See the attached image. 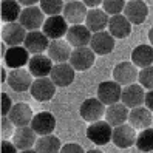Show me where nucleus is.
I'll use <instances>...</instances> for the list:
<instances>
[{
  "instance_id": "f257e3e1",
  "label": "nucleus",
  "mask_w": 153,
  "mask_h": 153,
  "mask_svg": "<svg viewBox=\"0 0 153 153\" xmlns=\"http://www.w3.org/2000/svg\"><path fill=\"white\" fill-rule=\"evenodd\" d=\"M113 127L107 121L91 122L87 128V138L96 146H105L111 141Z\"/></svg>"
},
{
  "instance_id": "f03ea898",
  "label": "nucleus",
  "mask_w": 153,
  "mask_h": 153,
  "mask_svg": "<svg viewBox=\"0 0 153 153\" xmlns=\"http://www.w3.org/2000/svg\"><path fill=\"white\" fill-rule=\"evenodd\" d=\"M45 13L42 11L40 6H26L25 10H22V14L19 17L20 25L26 31H36L43 26L45 23Z\"/></svg>"
},
{
  "instance_id": "7ed1b4c3",
  "label": "nucleus",
  "mask_w": 153,
  "mask_h": 153,
  "mask_svg": "<svg viewBox=\"0 0 153 153\" xmlns=\"http://www.w3.org/2000/svg\"><path fill=\"white\" fill-rule=\"evenodd\" d=\"M122 96V85H119L116 80H104L97 87V99L104 105H113L116 102H121Z\"/></svg>"
},
{
  "instance_id": "20e7f679",
  "label": "nucleus",
  "mask_w": 153,
  "mask_h": 153,
  "mask_svg": "<svg viewBox=\"0 0 153 153\" xmlns=\"http://www.w3.org/2000/svg\"><path fill=\"white\" fill-rule=\"evenodd\" d=\"M30 91L36 101L47 102V101H51L53 96L56 94V84L50 77H36Z\"/></svg>"
},
{
  "instance_id": "39448f33",
  "label": "nucleus",
  "mask_w": 153,
  "mask_h": 153,
  "mask_svg": "<svg viewBox=\"0 0 153 153\" xmlns=\"http://www.w3.org/2000/svg\"><path fill=\"white\" fill-rule=\"evenodd\" d=\"M68 28H70L68 22L65 20L64 16H50L45 20L42 31L47 34V37L50 40H57V39H62L64 36H67Z\"/></svg>"
},
{
  "instance_id": "423d86ee",
  "label": "nucleus",
  "mask_w": 153,
  "mask_h": 153,
  "mask_svg": "<svg viewBox=\"0 0 153 153\" xmlns=\"http://www.w3.org/2000/svg\"><path fill=\"white\" fill-rule=\"evenodd\" d=\"M138 77H139V71L133 62H121L113 70V80H116L122 87L134 84Z\"/></svg>"
},
{
  "instance_id": "0eeeda50",
  "label": "nucleus",
  "mask_w": 153,
  "mask_h": 153,
  "mask_svg": "<svg viewBox=\"0 0 153 153\" xmlns=\"http://www.w3.org/2000/svg\"><path fill=\"white\" fill-rule=\"evenodd\" d=\"M33 74L30 70L25 68H16L11 70L10 74H8V84L10 87L17 93H23V91H30V88L33 85Z\"/></svg>"
},
{
  "instance_id": "6e6552de",
  "label": "nucleus",
  "mask_w": 153,
  "mask_h": 153,
  "mask_svg": "<svg viewBox=\"0 0 153 153\" xmlns=\"http://www.w3.org/2000/svg\"><path fill=\"white\" fill-rule=\"evenodd\" d=\"M79 111H80V116H82L84 121L91 124V122L102 119V116L105 114V105L97 97H88L80 104Z\"/></svg>"
},
{
  "instance_id": "1a4fd4ad",
  "label": "nucleus",
  "mask_w": 153,
  "mask_h": 153,
  "mask_svg": "<svg viewBox=\"0 0 153 153\" xmlns=\"http://www.w3.org/2000/svg\"><path fill=\"white\" fill-rule=\"evenodd\" d=\"M94 59H96V53L91 48L80 47V48L73 50V53L70 56V64L77 71H87L88 68L93 67Z\"/></svg>"
},
{
  "instance_id": "9d476101",
  "label": "nucleus",
  "mask_w": 153,
  "mask_h": 153,
  "mask_svg": "<svg viewBox=\"0 0 153 153\" xmlns=\"http://www.w3.org/2000/svg\"><path fill=\"white\" fill-rule=\"evenodd\" d=\"M136 138H138V134L130 124H122V125H118V127H113L111 142L116 147L128 149L133 144H136Z\"/></svg>"
},
{
  "instance_id": "9b49d317",
  "label": "nucleus",
  "mask_w": 153,
  "mask_h": 153,
  "mask_svg": "<svg viewBox=\"0 0 153 153\" xmlns=\"http://www.w3.org/2000/svg\"><path fill=\"white\" fill-rule=\"evenodd\" d=\"M26 34L28 33L20 25V22L6 23L2 30V40H3V43L10 45V47H20L25 42Z\"/></svg>"
},
{
  "instance_id": "f8f14e48",
  "label": "nucleus",
  "mask_w": 153,
  "mask_h": 153,
  "mask_svg": "<svg viewBox=\"0 0 153 153\" xmlns=\"http://www.w3.org/2000/svg\"><path fill=\"white\" fill-rule=\"evenodd\" d=\"M122 13L130 20L131 25H141L147 19L149 8H147L146 2H142V0H128Z\"/></svg>"
},
{
  "instance_id": "ddd939ff",
  "label": "nucleus",
  "mask_w": 153,
  "mask_h": 153,
  "mask_svg": "<svg viewBox=\"0 0 153 153\" xmlns=\"http://www.w3.org/2000/svg\"><path fill=\"white\" fill-rule=\"evenodd\" d=\"M91 37L93 33L87 28V25H71L67 33V42L74 48L88 47Z\"/></svg>"
},
{
  "instance_id": "4468645a",
  "label": "nucleus",
  "mask_w": 153,
  "mask_h": 153,
  "mask_svg": "<svg viewBox=\"0 0 153 153\" xmlns=\"http://www.w3.org/2000/svg\"><path fill=\"white\" fill-rule=\"evenodd\" d=\"M50 39L47 37V34L43 31H28L25 37V42H23V47L28 50L33 54H42L43 51H47L48 47H50Z\"/></svg>"
},
{
  "instance_id": "2eb2a0df",
  "label": "nucleus",
  "mask_w": 153,
  "mask_h": 153,
  "mask_svg": "<svg viewBox=\"0 0 153 153\" xmlns=\"http://www.w3.org/2000/svg\"><path fill=\"white\" fill-rule=\"evenodd\" d=\"M87 14H88L87 5L84 2H79V0L65 3L64 13H62L65 20L71 25H82L87 19Z\"/></svg>"
},
{
  "instance_id": "dca6fc26",
  "label": "nucleus",
  "mask_w": 153,
  "mask_h": 153,
  "mask_svg": "<svg viewBox=\"0 0 153 153\" xmlns=\"http://www.w3.org/2000/svg\"><path fill=\"white\" fill-rule=\"evenodd\" d=\"M74 68L71 67L70 62H64V64H56L51 70L50 79L56 84V87H68L73 84L74 80Z\"/></svg>"
},
{
  "instance_id": "f3484780",
  "label": "nucleus",
  "mask_w": 153,
  "mask_h": 153,
  "mask_svg": "<svg viewBox=\"0 0 153 153\" xmlns=\"http://www.w3.org/2000/svg\"><path fill=\"white\" fill-rule=\"evenodd\" d=\"M31 127L40 136L53 134V131L56 128V118L50 111H40L37 114H34V118L31 121Z\"/></svg>"
},
{
  "instance_id": "a211bd4d",
  "label": "nucleus",
  "mask_w": 153,
  "mask_h": 153,
  "mask_svg": "<svg viewBox=\"0 0 153 153\" xmlns=\"http://www.w3.org/2000/svg\"><path fill=\"white\" fill-rule=\"evenodd\" d=\"M13 142L20 152L30 150L36 146V142H37V133L33 130V127H28V125H25V127H17L14 134H13Z\"/></svg>"
},
{
  "instance_id": "6ab92c4d",
  "label": "nucleus",
  "mask_w": 153,
  "mask_h": 153,
  "mask_svg": "<svg viewBox=\"0 0 153 153\" xmlns=\"http://www.w3.org/2000/svg\"><path fill=\"white\" fill-rule=\"evenodd\" d=\"M146 101V91L144 88L138 84H131L122 88V96H121V102L124 105H127L128 108H136L141 107Z\"/></svg>"
},
{
  "instance_id": "aec40b11",
  "label": "nucleus",
  "mask_w": 153,
  "mask_h": 153,
  "mask_svg": "<svg viewBox=\"0 0 153 153\" xmlns=\"http://www.w3.org/2000/svg\"><path fill=\"white\" fill-rule=\"evenodd\" d=\"M90 47H91V50L97 56L110 54V53L114 50V37L107 31L94 33L93 37H91V42H90Z\"/></svg>"
},
{
  "instance_id": "412c9836",
  "label": "nucleus",
  "mask_w": 153,
  "mask_h": 153,
  "mask_svg": "<svg viewBox=\"0 0 153 153\" xmlns=\"http://www.w3.org/2000/svg\"><path fill=\"white\" fill-rule=\"evenodd\" d=\"M30 51L25 47H10L6 50V54L3 57L6 67H10L11 70L16 68H23L30 62Z\"/></svg>"
},
{
  "instance_id": "4be33fe9",
  "label": "nucleus",
  "mask_w": 153,
  "mask_h": 153,
  "mask_svg": "<svg viewBox=\"0 0 153 153\" xmlns=\"http://www.w3.org/2000/svg\"><path fill=\"white\" fill-rule=\"evenodd\" d=\"M47 53H48V57L54 64H64V62L70 60V56L73 53V50H71V45L67 40L57 39V40L50 42V47H48Z\"/></svg>"
},
{
  "instance_id": "5701e85b",
  "label": "nucleus",
  "mask_w": 153,
  "mask_h": 153,
  "mask_svg": "<svg viewBox=\"0 0 153 153\" xmlns=\"http://www.w3.org/2000/svg\"><path fill=\"white\" fill-rule=\"evenodd\" d=\"M53 60L43 54H33L28 62V70L34 77H48L53 70Z\"/></svg>"
},
{
  "instance_id": "b1692460",
  "label": "nucleus",
  "mask_w": 153,
  "mask_h": 153,
  "mask_svg": "<svg viewBox=\"0 0 153 153\" xmlns=\"http://www.w3.org/2000/svg\"><path fill=\"white\" fill-rule=\"evenodd\" d=\"M128 121L130 125L134 130H146L150 125H153V114L147 107H136V108H131L130 114H128Z\"/></svg>"
},
{
  "instance_id": "393cba45",
  "label": "nucleus",
  "mask_w": 153,
  "mask_h": 153,
  "mask_svg": "<svg viewBox=\"0 0 153 153\" xmlns=\"http://www.w3.org/2000/svg\"><path fill=\"white\" fill-rule=\"evenodd\" d=\"M108 20H110V17L104 10L93 8V10H90L88 14H87L85 25H87V28L94 34V33H99V31H105V28H108Z\"/></svg>"
},
{
  "instance_id": "a878e982",
  "label": "nucleus",
  "mask_w": 153,
  "mask_h": 153,
  "mask_svg": "<svg viewBox=\"0 0 153 153\" xmlns=\"http://www.w3.org/2000/svg\"><path fill=\"white\" fill-rule=\"evenodd\" d=\"M108 33L114 39H125L131 33V23L124 14L111 16L108 20Z\"/></svg>"
},
{
  "instance_id": "bb28decb",
  "label": "nucleus",
  "mask_w": 153,
  "mask_h": 153,
  "mask_svg": "<svg viewBox=\"0 0 153 153\" xmlns=\"http://www.w3.org/2000/svg\"><path fill=\"white\" fill-rule=\"evenodd\" d=\"M8 118L13 121V124L16 127H25V125H30L34 114L30 105H26L23 102H17L13 105V108L8 114Z\"/></svg>"
},
{
  "instance_id": "cd10ccee",
  "label": "nucleus",
  "mask_w": 153,
  "mask_h": 153,
  "mask_svg": "<svg viewBox=\"0 0 153 153\" xmlns=\"http://www.w3.org/2000/svg\"><path fill=\"white\" fill-rule=\"evenodd\" d=\"M128 107L124 105L122 102H116L113 105H108V108L105 111V118L111 127H118V125L125 124V121H128Z\"/></svg>"
},
{
  "instance_id": "c85d7f7f",
  "label": "nucleus",
  "mask_w": 153,
  "mask_h": 153,
  "mask_svg": "<svg viewBox=\"0 0 153 153\" xmlns=\"http://www.w3.org/2000/svg\"><path fill=\"white\" fill-rule=\"evenodd\" d=\"M131 62L139 68L153 65V47L152 45H138L131 51Z\"/></svg>"
},
{
  "instance_id": "c756f323",
  "label": "nucleus",
  "mask_w": 153,
  "mask_h": 153,
  "mask_svg": "<svg viewBox=\"0 0 153 153\" xmlns=\"http://www.w3.org/2000/svg\"><path fill=\"white\" fill-rule=\"evenodd\" d=\"M34 149L37 150V153H59L62 149L60 139L54 134H47V136L37 138Z\"/></svg>"
},
{
  "instance_id": "7c9ffc66",
  "label": "nucleus",
  "mask_w": 153,
  "mask_h": 153,
  "mask_svg": "<svg viewBox=\"0 0 153 153\" xmlns=\"http://www.w3.org/2000/svg\"><path fill=\"white\" fill-rule=\"evenodd\" d=\"M2 20L5 23H13L17 22V19L20 17L22 10H20V3L17 0H2Z\"/></svg>"
},
{
  "instance_id": "2f4dec72",
  "label": "nucleus",
  "mask_w": 153,
  "mask_h": 153,
  "mask_svg": "<svg viewBox=\"0 0 153 153\" xmlns=\"http://www.w3.org/2000/svg\"><path fill=\"white\" fill-rule=\"evenodd\" d=\"M136 147L141 152H153V128L149 127L146 130H141V133L136 138Z\"/></svg>"
},
{
  "instance_id": "473e14b6",
  "label": "nucleus",
  "mask_w": 153,
  "mask_h": 153,
  "mask_svg": "<svg viewBox=\"0 0 153 153\" xmlns=\"http://www.w3.org/2000/svg\"><path fill=\"white\" fill-rule=\"evenodd\" d=\"M40 8L48 17L60 16V13H64L65 3H64V0H40Z\"/></svg>"
},
{
  "instance_id": "72a5a7b5",
  "label": "nucleus",
  "mask_w": 153,
  "mask_h": 153,
  "mask_svg": "<svg viewBox=\"0 0 153 153\" xmlns=\"http://www.w3.org/2000/svg\"><path fill=\"white\" fill-rule=\"evenodd\" d=\"M125 5H127L125 0H104L102 10L108 16H116V14H121V11H124Z\"/></svg>"
},
{
  "instance_id": "f704fd0d",
  "label": "nucleus",
  "mask_w": 153,
  "mask_h": 153,
  "mask_svg": "<svg viewBox=\"0 0 153 153\" xmlns=\"http://www.w3.org/2000/svg\"><path fill=\"white\" fill-rule=\"evenodd\" d=\"M138 80H139V85L142 88L153 90V65L146 67V68H141Z\"/></svg>"
},
{
  "instance_id": "c9c22d12",
  "label": "nucleus",
  "mask_w": 153,
  "mask_h": 153,
  "mask_svg": "<svg viewBox=\"0 0 153 153\" xmlns=\"http://www.w3.org/2000/svg\"><path fill=\"white\" fill-rule=\"evenodd\" d=\"M2 127H0V133H2V139H10L13 134H14V127L16 125L13 124V121L6 116H2Z\"/></svg>"
},
{
  "instance_id": "e433bc0d",
  "label": "nucleus",
  "mask_w": 153,
  "mask_h": 153,
  "mask_svg": "<svg viewBox=\"0 0 153 153\" xmlns=\"http://www.w3.org/2000/svg\"><path fill=\"white\" fill-rule=\"evenodd\" d=\"M59 153H85V150L82 149V146H80V144L70 142V144L62 146V149H60Z\"/></svg>"
},
{
  "instance_id": "4c0bfd02",
  "label": "nucleus",
  "mask_w": 153,
  "mask_h": 153,
  "mask_svg": "<svg viewBox=\"0 0 153 153\" xmlns=\"http://www.w3.org/2000/svg\"><path fill=\"white\" fill-rule=\"evenodd\" d=\"M2 116H8L13 108V102H11V97L8 96L6 93H2Z\"/></svg>"
},
{
  "instance_id": "58836bf2",
  "label": "nucleus",
  "mask_w": 153,
  "mask_h": 153,
  "mask_svg": "<svg viewBox=\"0 0 153 153\" xmlns=\"http://www.w3.org/2000/svg\"><path fill=\"white\" fill-rule=\"evenodd\" d=\"M0 153H17V149L14 146V142H10L8 139H2V144H0Z\"/></svg>"
},
{
  "instance_id": "ea45409f",
  "label": "nucleus",
  "mask_w": 153,
  "mask_h": 153,
  "mask_svg": "<svg viewBox=\"0 0 153 153\" xmlns=\"http://www.w3.org/2000/svg\"><path fill=\"white\" fill-rule=\"evenodd\" d=\"M144 104H146V107L150 111H153V90H149L146 93V101H144Z\"/></svg>"
},
{
  "instance_id": "a19ab883",
  "label": "nucleus",
  "mask_w": 153,
  "mask_h": 153,
  "mask_svg": "<svg viewBox=\"0 0 153 153\" xmlns=\"http://www.w3.org/2000/svg\"><path fill=\"white\" fill-rule=\"evenodd\" d=\"M82 2L87 5V8H90V10H93V8H97L99 5H102L104 0H82Z\"/></svg>"
},
{
  "instance_id": "79ce46f5",
  "label": "nucleus",
  "mask_w": 153,
  "mask_h": 153,
  "mask_svg": "<svg viewBox=\"0 0 153 153\" xmlns=\"http://www.w3.org/2000/svg\"><path fill=\"white\" fill-rule=\"evenodd\" d=\"M22 6H36V3H40V0H17Z\"/></svg>"
},
{
  "instance_id": "37998d69",
  "label": "nucleus",
  "mask_w": 153,
  "mask_h": 153,
  "mask_svg": "<svg viewBox=\"0 0 153 153\" xmlns=\"http://www.w3.org/2000/svg\"><path fill=\"white\" fill-rule=\"evenodd\" d=\"M149 40H150V45L153 47V26H152L150 31H149Z\"/></svg>"
},
{
  "instance_id": "c03bdc74",
  "label": "nucleus",
  "mask_w": 153,
  "mask_h": 153,
  "mask_svg": "<svg viewBox=\"0 0 153 153\" xmlns=\"http://www.w3.org/2000/svg\"><path fill=\"white\" fill-rule=\"evenodd\" d=\"M20 153H37V150H33V149H30V150H23V152H20Z\"/></svg>"
},
{
  "instance_id": "a18cd8bd",
  "label": "nucleus",
  "mask_w": 153,
  "mask_h": 153,
  "mask_svg": "<svg viewBox=\"0 0 153 153\" xmlns=\"http://www.w3.org/2000/svg\"><path fill=\"white\" fill-rule=\"evenodd\" d=\"M85 153H102L101 150H88V152H85Z\"/></svg>"
},
{
  "instance_id": "49530a36",
  "label": "nucleus",
  "mask_w": 153,
  "mask_h": 153,
  "mask_svg": "<svg viewBox=\"0 0 153 153\" xmlns=\"http://www.w3.org/2000/svg\"><path fill=\"white\" fill-rule=\"evenodd\" d=\"M0 80H2V82H5V70L2 68V79H0Z\"/></svg>"
},
{
  "instance_id": "de8ad7c7",
  "label": "nucleus",
  "mask_w": 153,
  "mask_h": 153,
  "mask_svg": "<svg viewBox=\"0 0 153 153\" xmlns=\"http://www.w3.org/2000/svg\"><path fill=\"white\" fill-rule=\"evenodd\" d=\"M65 2H74V0H65Z\"/></svg>"
},
{
  "instance_id": "09e8293b",
  "label": "nucleus",
  "mask_w": 153,
  "mask_h": 153,
  "mask_svg": "<svg viewBox=\"0 0 153 153\" xmlns=\"http://www.w3.org/2000/svg\"><path fill=\"white\" fill-rule=\"evenodd\" d=\"M150 153H153V152H150Z\"/></svg>"
}]
</instances>
